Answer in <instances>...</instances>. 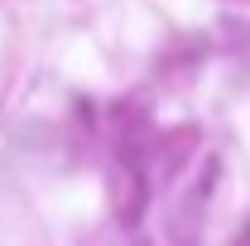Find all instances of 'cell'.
I'll use <instances>...</instances> for the list:
<instances>
[{"instance_id":"cell-1","label":"cell","mask_w":250,"mask_h":246,"mask_svg":"<svg viewBox=\"0 0 250 246\" xmlns=\"http://www.w3.org/2000/svg\"><path fill=\"white\" fill-rule=\"evenodd\" d=\"M106 193H111V213H116V222L135 232V227L145 222V208H149V179H145V169H140L130 154H121V159L111 164Z\"/></svg>"},{"instance_id":"cell-2","label":"cell","mask_w":250,"mask_h":246,"mask_svg":"<svg viewBox=\"0 0 250 246\" xmlns=\"http://www.w3.org/2000/svg\"><path fill=\"white\" fill-rule=\"evenodd\" d=\"M217 174H221V164H217V159H207L202 174H197V184L188 188V198L178 203V242H183V246H197V222H202V208H207V198H212Z\"/></svg>"}]
</instances>
